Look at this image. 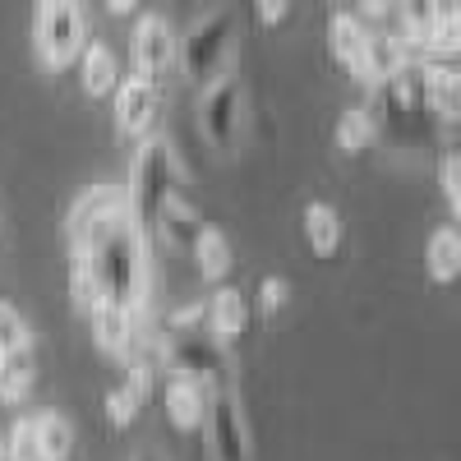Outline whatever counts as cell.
<instances>
[{
	"mask_svg": "<svg viewBox=\"0 0 461 461\" xmlns=\"http://www.w3.org/2000/svg\"><path fill=\"white\" fill-rule=\"evenodd\" d=\"M69 295L79 310L97 295L121 300L143 319L148 310V230L134 221L121 185H93L74 199L69 221Z\"/></svg>",
	"mask_w": 461,
	"mask_h": 461,
	"instance_id": "obj_1",
	"label": "cell"
},
{
	"mask_svg": "<svg viewBox=\"0 0 461 461\" xmlns=\"http://www.w3.org/2000/svg\"><path fill=\"white\" fill-rule=\"evenodd\" d=\"M180 194V162H176V148L162 139V134H148L130 162V185H125V199H130V212L134 221L148 230H158V217L162 208Z\"/></svg>",
	"mask_w": 461,
	"mask_h": 461,
	"instance_id": "obj_2",
	"label": "cell"
},
{
	"mask_svg": "<svg viewBox=\"0 0 461 461\" xmlns=\"http://www.w3.org/2000/svg\"><path fill=\"white\" fill-rule=\"evenodd\" d=\"M374 121H378V134H393V139H411L420 134V125L429 121V93H425V69L420 60H406L393 79H383L369 88V102Z\"/></svg>",
	"mask_w": 461,
	"mask_h": 461,
	"instance_id": "obj_3",
	"label": "cell"
},
{
	"mask_svg": "<svg viewBox=\"0 0 461 461\" xmlns=\"http://www.w3.org/2000/svg\"><path fill=\"white\" fill-rule=\"evenodd\" d=\"M88 47L84 0H37L32 5V51L47 69H69Z\"/></svg>",
	"mask_w": 461,
	"mask_h": 461,
	"instance_id": "obj_4",
	"label": "cell"
},
{
	"mask_svg": "<svg viewBox=\"0 0 461 461\" xmlns=\"http://www.w3.org/2000/svg\"><path fill=\"white\" fill-rule=\"evenodd\" d=\"M230 51H236V19H230L226 10L199 19L194 28H189V37L180 42V74L189 84L208 88L212 79H221V74H230Z\"/></svg>",
	"mask_w": 461,
	"mask_h": 461,
	"instance_id": "obj_5",
	"label": "cell"
},
{
	"mask_svg": "<svg viewBox=\"0 0 461 461\" xmlns=\"http://www.w3.org/2000/svg\"><path fill=\"white\" fill-rule=\"evenodd\" d=\"M167 365L180 374H194L203 378L208 388H221L230 360H226V346L212 337V328H167Z\"/></svg>",
	"mask_w": 461,
	"mask_h": 461,
	"instance_id": "obj_6",
	"label": "cell"
},
{
	"mask_svg": "<svg viewBox=\"0 0 461 461\" xmlns=\"http://www.w3.org/2000/svg\"><path fill=\"white\" fill-rule=\"evenodd\" d=\"M203 434H208V452H212V461H249V456H254L245 411H240L236 393H226V388H217L212 402H208Z\"/></svg>",
	"mask_w": 461,
	"mask_h": 461,
	"instance_id": "obj_7",
	"label": "cell"
},
{
	"mask_svg": "<svg viewBox=\"0 0 461 461\" xmlns=\"http://www.w3.org/2000/svg\"><path fill=\"white\" fill-rule=\"evenodd\" d=\"M199 125H203V139L221 152L236 148V134H240V84L236 74H221L212 79L199 97Z\"/></svg>",
	"mask_w": 461,
	"mask_h": 461,
	"instance_id": "obj_8",
	"label": "cell"
},
{
	"mask_svg": "<svg viewBox=\"0 0 461 461\" xmlns=\"http://www.w3.org/2000/svg\"><path fill=\"white\" fill-rule=\"evenodd\" d=\"M130 60H134V74L152 84H167V74L176 65V32L162 14H143L130 32Z\"/></svg>",
	"mask_w": 461,
	"mask_h": 461,
	"instance_id": "obj_9",
	"label": "cell"
},
{
	"mask_svg": "<svg viewBox=\"0 0 461 461\" xmlns=\"http://www.w3.org/2000/svg\"><path fill=\"white\" fill-rule=\"evenodd\" d=\"M212 393H217V388H208L203 378L171 369L167 383H162V411H167V425H171L176 434H194V429H203Z\"/></svg>",
	"mask_w": 461,
	"mask_h": 461,
	"instance_id": "obj_10",
	"label": "cell"
},
{
	"mask_svg": "<svg viewBox=\"0 0 461 461\" xmlns=\"http://www.w3.org/2000/svg\"><path fill=\"white\" fill-rule=\"evenodd\" d=\"M158 106H162V84L143 79V74H130L115 88V125H121L125 139L143 143L152 134V125H158Z\"/></svg>",
	"mask_w": 461,
	"mask_h": 461,
	"instance_id": "obj_11",
	"label": "cell"
},
{
	"mask_svg": "<svg viewBox=\"0 0 461 461\" xmlns=\"http://www.w3.org/2000/svg\"><path fill=\"white\" fill-rule=\"evenodd\" d=\"M84 314H88V323H93V346H97V351H106V356H125V346H130L134 332L143 328L130 304L106 300V295H97Z\"/></svg>",
	"mask_w": 461,
	"mask_h": 461,
	"instance_id": "obj_12",
	"label": "cell"
},
{
	"mask_svg": "<svg viewBox=\"0 0 461 461\" xmlns=\"http://www.w3.org/2000/svg\"><path fill=\"white\" fill-rule=\"evenodd\" d=\"M406 60H415V56H411V47H406L402 32H374V28H369L365 60H360V69L351 74V79L365 84V88H374V84H383V79H393Z\"/></svg>",
	"mask_w": 461,
	"mask_h": 461,
	"instance_id": "obj_13",
	"label": "cell"
},
{
	"mask_svg": "<svg viewBox=\"0 0 461 461\" xmlns=\"http://www.w3.org/2000/svg\"><path fill=\"white\" fill-rule=\"evenodd\" d=\"M245 323H249V304H245V295H240L236 286L217 282L212 295H208V328H212V337H217L221 346H236L240 332H245Z\"/></svg>",
	"mask_w": 461,
	"mask_h": 461,
	"instance_id": "obj_14",
	"label": "cell"
},
{
	"mask_svg": "<svg viewBox=\"0 0 461 461\" xmlns=\"http://www.w3.org/2000/svg\"><path fill=\"white\" fill-rule=\"evenodd\" d=\"M365 47H369V23L360 14H346V10L332 14V23H328V51H332V60L356 74L360 60H365Z\"/></svg>",
	"mask_w": 461,
	"mask_h": 461,
	"instance_id": "obj_15",
	"label": "cell"
},
{
	"mask_svg": "<svg viewBox=\"0 0 461 461\" xmlns=\"http://www.w3.org/2000/svg\"><path fill=\"white\" fill-rule=\"evenodd\" d=\"M79 74H84V93L88 97H111L121 88V60L106 42H88L79 56Z\"/></svg>",
	"mask_w": 461,
	"mask_h": 461,
	"instance_id": "obj_16",
	"label": "cell"
},
{
	"mask_svg": "<svg viewBox=\"0 0 461 461\" xmlns=\"http://www.w3.org/2000/svg\"><path fill=\"white\" fill-rule=\"evenodd\" d=\"M425 267L438 286L461 282V226H438L425 245Z\"/></svg>",
	"mask_w": 461,
	"mask_h": 461,
	"instance_id": "obj_17",
	"label": "cell"
},
{
	"mask_svg": "<svg viewBox=\"0 0 461 461\" xmlns=\"http://www.w3.org/2000/svg\"><path fill=\"white\" fill-rule=\"evenodd\" d=\"M189 254H194L199 277H203L208 286L226 282V277H230V267H236V258H230V240L221 236L217 226H208V221H203V230H199V240L189 245Z\"/></svg>",
	"mask_w": 461,
	"mask_h": 461,
	"instance_id": "obj_18",
	"label": "cell"
},
{
	"mask_svg": "<svg viewBox=\"0 0 461 461\" xmlns=\"http://www.w3.org/2000/svg\"><path fill=\"white\" fill-rule=\"evenodd\" d=\"M199 230H203V217L194 212V208H189L180 194L162 208V217H158V230H152V236H158L167 249H189V245H194L199 240Z\"/></svg>",
	"mask_w": 461,
	"mask_h": 461,
	"instance_id": "obj_19",
	"label": "cell"
},
{
	"mask_svg": "<svg viewBox=\"0 0 461 461\" xmlns=\"http://www.w3.org/2000/svg\"><path fill=\"white\" fill-rule=\"evenodd\" d=\"M304 240H310V249L319 258L337 254L341 249V212L332 203H323V199L304 203Z\"/></svg>",
	"mask_w": 461,
	"mask_h": 461,
	"instance_id": "obj_20",
	"label": "cell"
},
{
	"mask_svg": "<svg viewBox=\"0 0 461 461\" xmlns=\"http://www.w3.org/2000/svg\"><path fill=\"white\" fill-rule=\"evenodd\" d=\"M32 378H37V360H32V346H23V351H10L5 360H0V402L14 406L32 393Z\"/></svg>",
	"mask_w": 461,
	"mask_h": 461,
	"instance_id": "obj_21",
	"label": "cell"
},
{
	"mask_svg": "<svg viewBox=\"0 0 461 461\" xmlns=\"http://www.w3.org/2000/svg\"><path fill=\"white\" fill-rule=\"evenodd\" d=\"M378 139V121L369 106H346L341 121H337V148L346 152V158H360V152Z\"/></svg>",
	"mask_w": 461,
	"mask_h": 461,
	"instance_id": "obj_22",
	"label": "cell"
},
{
	"mask_svg": "<svg viewBox=\"0 0 461 461\" xmlns=\"http://www.w3.org/2000/svg\"><path fill=\"white\" fill-rule=\"evenodd\" d=\"M32 425H37V438H42V456L47 461H69V452H74V425H69L65 415L42 411V415H32Z\"/></svg>",
	"mask_w": 461,
	"mask_h": 461,
	"instance_id": "obj_23",
	"label": "cell"
},
{
	"mask_svg": "<svg viewBox=\"0 0 461 461\" xmlns=\"http://www.w3.org/2000/svg\"><path fill=\"white\" fill-rule=\"evenodd\" d=\"M102 411H106V420H111V429H130L134 420H139V411H143V402L134 397V388H111L106 393V402H102Z\"/></svg>",
	"mask_w": 461,
	"mask_h": 461,
	"instance_id": "obj_24",
	"label": "cell"
},
{
	"mask_svg": "<svg viewBox=\"0 0 461 461\" xmlns=\"http://www.w3.org/2000/svg\"><path fill=\"white\" fill-rule=\"evenodd\" d=\"M10 461H47L42 456V438H37L32 415H19L10 425Z\"/></svg>",
	"mask_w": 461,
	"mask_h": 461,
	"instance_id": "obj_25",
	"label": "cell"
},
{
	"mask_svg": "<svg viewBox=\"0 0 461 461\" xmlns=\"http://www.w3.org/2000/svg\"><path fill=\"white\" fill-rule=\"evenodd\" d=\"M23 346H32V328L23 323V314L14 310V304L0 300V351H23Z\"/></svg>",
	"mask_w": 461,
	"mask_h": 461,
	"instance_id": "obj_26",
	"label": "cell"
},
{
	"mask_svg": "<svg viewBox=\"0 0 461 461\" xmlns=\"http://www.w3.org/2000/svg\"><path fill=\"white\" fill-rule=\"evenodd\" d=\"M438 185H443V194H447V203L456 212V226H461V158L456 152H447V158L438 162Z\"/></svg>",
	"mask_w": 461,
	"mask_h": 461,
	"instance_id": "obj_27",
	"label": "cell"
},
{
	"mask_svg": "<svg viewBox=\"0 0 461 461\" xmlns=\"http://www.w3.org/2000/svg\"><path fill=\"white\" fill-rule=\"evenodd\" d=\"M286 295H291L286 277H263V282H258V310H263V314H277L282 304H286Z\"/></svg>",
	"mask_w": 461,
	"mask_h": 461,
	"instance_id": "obj_28",
	"label": "cell"
},
{
	"mask_svg": "<svg viewBox=\"0 0 461 461\" xmlns=\"http://www.w3.org/2000/svg\"><path fill=\"white\" fill-rule=\"evenodd\" d=\"M254 10H258V23L263 28H277L291 14V0H254Z\"/></svg>",
	"mask_w": 461,
	"mask_h": 461,
	"instance_id": "obj_29",
	"label": "cell"
},
{
	"mask_svg": "<svg viewBox=\"0 0 461 461\" xmlns=\"http://www.w3.org/2000/svg\"><path fill=\"white\" fill-rule=\"evenodd\" d=\"M360 10L369 19H388V14H397V0H360Z\"/></svg>",
	"mask_w": 461,
	"mask_h": 461,
	"instance_id": "obj_30",
	"label": "cell"
},
{
	"mask_svg": "<svg viewBox=\"0 0 461 461\" xmlns=\"http://www.w3.org/2000/svg\"><path fill=\"white\" fill-rule=\"evenodd\" d=\"M106 10L125 19V14H134V10H139V0H106Z\"/></svg>",
	"mask_w": 461,
	"mask_h": 461,
	"instance_id": "obj_31",
	"label": "cell"
},
{
	"mask_svg": "<svg viewBox=\"0 0 461 461\" xmlns=\"http://www.w3.org/2000/svg\"><path fill=\"white\" fill-rule=\"evenodd\" d=\"M0 461H10V429H0Z\"/></svg>",
	"mask_w": 461,
	"mask_h": 461,
	"instance_id": "obj_32",
	"label": "cell"
},
{
	"mask_svg": "<svg viewBox=\"0 0 461 461\" xmlns=\"http://www.w3.org/2000/svg\"><path fill=\"white\" fill-rule=\"evenodd\" d=\"M0 360H5V351H0Z\"/></svg>",
	"mask_w": 461,
	"mask_h": 461,
	"instance_id": "obj_33",
	"label": "cell"
}]
</instances>
